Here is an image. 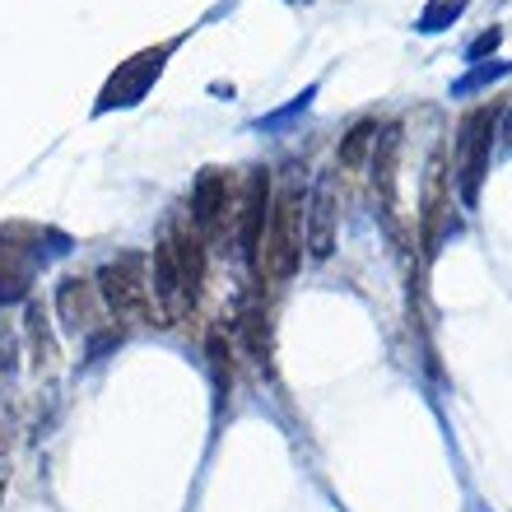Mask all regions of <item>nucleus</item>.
I'll return each mask as SVG.
<instances>
[{"mask_svg": "<svg viewBox=\"0 0 512 512\" xmlns=\"http://www.w3.org/2000/svg\"><path fill=\"white\" fill-rule=\"evenodd\" d=\"M312 247V256H331L336 247V210H331V187H322L317 205H312V233H303Z\"/></svg>", "mask_w": 512, "mask_h": 512, "instance_id": "423d86ee", "label": "nucleus"}, {"mask_svg": "<svg viewBox=\"0 0 512 512\" xmlns=\"http://www.w3.org/2000/svg\"><path fill=\"white\" fill-rule=\"evenodd\" d=\"M210 364H215L219 391L229 396V387H233V359H229V350H224V336H210Z\"/></svg>", "mask_w": 512, "mask_h": 512, "instance_id": "1a4fd4ad", "label": "nucleus"}, {"mask_svg": "<svg viewBox=\"0 0 512 512\" xmlns=\"http://www.w3.org/2000/svg\"><path fill=\"white\" fill-rule=\"evenodd\" d=\"M489 131H494V117L489 112H471L466 126H461V159H466V191H475V177H480V159H485Z\"/></svg>", "mask_w": 512, "mask_h": 512, "instance_id": "39448f33", "label": "nucleus"}, {"mask_svg": "<svg viewBox=\"0 0 512 512\" xmlns=\"http://www.w3.org/2000/svg\"><path fill=\"white\" fill-rule=\"evenodd\" d=\"M303 224H308V210H303V191L298 182H284L275 196H270V215H266V233H261V247H256V261L270 280H289L298 270V256H303Z\"/></svg>", "mask_w": 512, "mask_h": 512, "instance_id": "f257e3e1", "label": "nucleus"}, {"mask_svg": "<svg viewBox=\"0 0 512 512\" xmlns=\"http://www.w3.org/2000/svg\"><path fill=\"white\" fill-rule=\"evenodd\" d=\"M94 312H98V303H94V289L84 280H66L61 284V317H66L75 331L80 326H94Z\"/></svg>", "mask_w": 512, "mask_h": 512, "instance_id": "0eeeda50", "label": "nucleus"}, {"mask_svg": "<svg viewBox=\"0 0 512 512\" xmlns=\"http://www.w3.org/2000/svg\"><path fill=\"white\" fill-rule=\"evenodd\" d=\"M98 294L108 303V312L117 322H149L154 317V298H149V275L145 256H117L98 275Z\"/></svg>", "mask_w": 512, "mask_h": 512, "instance_id": "f03ea898", "label": "nucleus"}, {"mask_svg": "<svg viewBox=\"0 0 512 512\" xmlns=\"http://www.w3.org/2000/svg\"><path fill=\"white\" fill-rule=\"evenodd\" d=\"M149 298H154V317L159 326H173L191 312L196 298L187 294V280H182V261H177V238L163 233L159 247H154V284H149Z\"/></svg>", "mask_w": 512, "mask_h": 512, "instance_id": "7ed1b4c3", "label": "nucleus"}, {"mask_svg": "<svg viewBox=\"0 0 512 512\" xmlns=\"http://www.w3.org/2000/svg\"><path fill=\"white\" fill-rule=\"evenodd\" d=\"M368 145H373V122L354 126V131L345 135V145H340V173H359V168H364Z\"/></svg>", "mask_w": 512, "mask_h": 512, "instance_id": "6e6552de", "label": "nucleus"}, {"mask_svg": "<svg viewBox=\"0 0 512 512\" xmlns=\"http://www.w3.org/2000/svg\"><path fill=\"white\" fill-rule=\"evenodd\" d=\"M233 215H238V191H233L229 173L210 168V173L201 177V187H196V210H191L196 233H201V238L224 243V238H229V219Z\"/></svg>", "mask_w": 512, "mask_h": 512, "instance_id": "20e7f679", "label": "nucleus"}]
</instances>
